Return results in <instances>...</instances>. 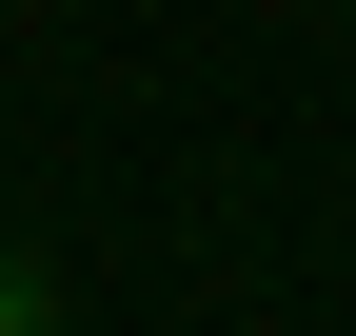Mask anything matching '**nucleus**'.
<instances>
[{"label": "nucleus", "instance_id": "1", "mask_svg": "<svg viewBox=\"0 0 356 336\" xmlns=\"http://www.w3.org/2000/svg\"><path fill=\"white\" fill-rule=\"evenodd\" d=\"M0 336H79V297H60L40 258H0Z\"/></svg>", "mask_w": 356, "mask_h": 336}]
</instances>
